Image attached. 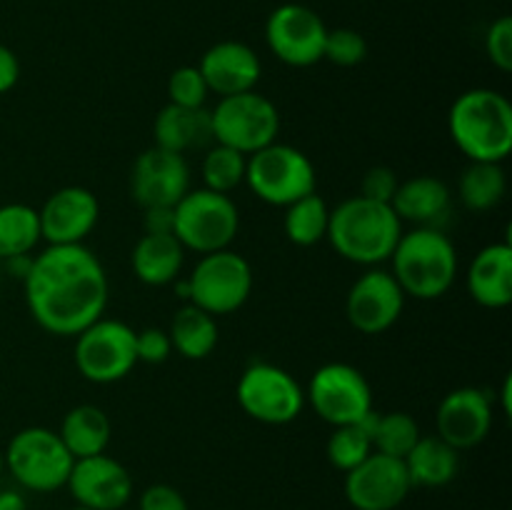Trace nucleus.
Masks as SVG:
<instances>
[{
  "instance_id": "nucleus-22",
  "label": "nucleus",
  "mask_w": 512,
  "mask_h": 510,
  "mask_svg": "<svg viewBox=\"0 0 512 510\" xmlns=\"http://www.w3.org/2000/svg\"><path fill=\"white\" fill-rule=\"evenodd\" d=\"M390 205L400 223H413L415 228H440L453 208V193L448 183L435 175H415L398 185Z\"/></svg>"
},
{
  "instance_id": "nucleus-6",
  "label": "nucleus",
  "mask_w": 512,
  "mask_h": 510,
  "mask_svg": "<svg viewBox=\"0 0 512 510\" xmlns=\"http://www.w3.org/2000/svg\"><path fill=\"white\" fill-rule=\"evenodd\" d=\"M245 183L253 195L275 208H288L295 200L315 193L318 173L308 155L288 143H270L248 155Z\"/></svg>"
},
{
  "instance_id": "nucleus-43",
  "label": "nucleus",
  "mask_w": 512,
  "mask_h": 510,
  "mask_svg": "<svg viewBox=\"0 0 512 510\" xmlns=\"http://www.w3.org/2000/svg\"><path fill=\"white\" fill-rule=\"evenodd\" d=\"M512 378L508 375V378H505V383H503V390H500V400H503V410L505 413H510L512 410Z\"/></svg>"
},
{
  "instance_id": "nucleus-29",
  "label": "nucleus",
  "mask_w": 512,
  "mask_h": 510,
  "mask_svg": "<svg viewBox=\"0 0 512 510\" xmlns=\"http://www.w3.org/2000/svg\"><path fill=\"white\" fill-rule=\"evenodd\" d=\"M360 425L368 430L375 453L390 455V458L403 460L420 440L418 420L405 410H393V413H375L373 410L360 420Z\"/></svg>"
},
{
  "instance_id": "nucleus-21",
  "label": "nucleus",
  "mask_w": 512,
  "mask_h": 510,
  "mask_svg": "<svg viewBox=\"0 0 512 510\" xmlns=\"http://www.w3.org/2000/svg\"><path fill=\"white\" fill-rule=\"evenodd\" d=\"M465 285L480 308H508L512 303V245L508 240L478 250L465 275Z\"/></svg>"
},
{
  "instance_id": "nucleus-24",
  "label": "nucleus",
  "mask_w": 512,
  "mask_h": 510,
  "mask_svg": "<svg viewBox=\"0 0 512 510\" xmlns=\"http://www.w3.org/2000/svg\"><path fill=\"white\" fill-rule=\"evenodd\" d=\"M188 250L173 233H143L130 253V265L140 283L150 288L173 285L180 278Z\"/></svg>"
},
{
  "instance_id": "nucleus-34",
  "label": "nucleus",
  "mask_w": 512,
  "mask_h": 510,
  "mask_svg": "<svg viewBox=\"0 0 512 510\" xmlns=\"http://www.w3.org/2000/svg\"><path fill=\"white\" fill-rule=\"evenodd\" d=\"M208 85L200 75L198 65L175 68L168 78V103L180 108H205L208 103Z\"/></svg>"
},
{
  "instance_id": "nucleus-2",
  "label": "nucleus",
  "mask_w": 512,
  "mask_h": 510,
  "mask_svg": "<svg viewBox=\"0 0 512 510\" xmlns=\"http://www.w3.org/2000/svg\"><path fill=\"white\" fill-rule=\"evenodd\" d=\"M403 235V223L393 205L353 195L330 208L328 240L343 260L363 268H378L390 260Z\"/></svg>"
},
{
  "instance_id": "nucleus-37",
  "label": "nucleus",
  "mask_w": 512,
  "mask_h": 510,
  "mask_svg": "<svg viewBox=\"0 0 512 510\" xmlns=\"http://www.w3.org/2000/svg\"><path fill=\"white\" fill-rule=\"evenodd\" d=\"M170 353H173V343H170L168 330L163 328L135 330V355H138V363L160 365L170 358Z\"/></svg>"
},
{
  "instance_id": "nucleus-45",
  "label": "nucleus",
  "mask_w": 512,
  "mask_h": 510,
  "mask_svg": "<svg viewBox=\"0 0 512 510\" xmlns=\"http://www.w3.org/2000/svg\"><path fill=\"white\" fill-rule=\"evenodd\" d=\"M70 510H93V508H85V505H75V508H70Z\"/></svg>"
},
{
  "instance_id": "nucleus-36",
  "label": "nucleus",
  "mask_w": 512,
  "mask_h": 510,
  "mask_svg": "<svg viewBox=\"0 0 512 510\" xmlns=\"http://www.w3.org/2000/svg\"><path fill=\"white\" fill-rule=\"evenodd\" d=\"M485 53L488 60L500 70V73H510L512 70V18L510 15H500L493 20V25L485 33Z\"/></svg>"
},
{
  "instance_id": "nucleus-25",
  "label": "nucleus",
  "mask_w": 512,
  "mask_h": 510,
  "mask_svg": "<svg viewBox=\"0 0 512 510\" xmlns=\"http://www.w3.org/2000/svg\"><path fill=\"white\" fill-rule=\"evenodd\" d=\"M58 435L75 460L90 458V455H100L108 450L110 440H113V423L98 405H75L73 410L65 413Z\"/></svg>"
},
{
  "instance_id": "nucleus-3",
  "label": "nucleus",
  "mask_w": 512,
  "mask_h": 510,
  "mask_svg": "<svg viewBox=\"0 0 512 510\" xmlns=\"http://www.w3.org/2000/svg\"><path fill=\"white\" fill-rule=\"evenodd\" d=\"M448 130L470 163H503L512 153V103L493 88L465 90L450 105Z\"/></svg>"
},
{
  "instance_id": "nucleus-14",
  "label": "nucleus",
  "mask_w": 512,
  "mask_h": 510,
  "mask_svg": "<svg viewBox=\"0 0 512 510\" xmlns=\"http://www.w3.org/2000/svg\"><path fill=\"white\" fill-rule=\"evenodd\" d=\"M405 310V293L390 270L368 268L348 290L345 318L358 333L380 335L393 328Z\"/></svg>"
},
{
  "instance_id": "nucleus-33",
  "label": "nucleus",
  "mask_w": 512,
  "mask_h": 510,
  "mask_svg": "<svg viewBox=\"0 0 512 510\" xmlns=\"http://www.w3.org/2000/svg\"><path fill=\"white\" fill-rule=\"evenodd\" d=\"M370 453H373V440H370L368 430L360 423L338 425L328 438V445H325V455H328L330 465H335L340 473L358 468Z\"/></svg>"
},
{
  "instance_id": "nucleus-39",
  "label": "nucleus",
  "mask_w": 512,
  "mask_h": 510,
  "mask_svg": "<svg viewBox=\"0 0 512 510\" xmlns=\"http://www.w3.org/2000/svg\"><path fill=\"white\" fill-rule=\"evenodd\" d=\"M138 510H190L188 500L178 488L168 483H155L140 493Z\"/></svg>"
},
{
  "instance_id": "nucleus-38",
  "label": "nucleus",
  "mask_w": 512,
  "mask_h": 510,
  "mask_svg": "<svg viewBox=\"0 0 512 510\" xmlns=\"http://www.w3.org/2000/svg\"><path fill=\"white\" fill-rule=\"evenodd\" d=\"M400 180L398 173L388 165H375L360 180V195L368 200H375V203H393L395 190H398Z\"/></svg>"
},
{
  "instance_id": "nucleus-26",
  "label": "nucleus",
  "mask_w": 512,
  "mask_h": 510,
  "mask_svg": "<svg viewBox=\"0 0 512 510\" xmlns=\"http://www.w3.org/2000/svg\"><path fill=\"white\" fill-rule=\"evenodd\" d=\"M403 463L413 488L415 485L418 488H443V485L453 483L455 475H458L460 453L450 448L445 440H440L438 435H433V438L420 435V440L405 455Z\"/></svg>"
},
{
  "instance_id": "nucleus-28",
  "label": "nucleus",
  "mask_w": 512,
  "mask_h": 510,
  "mask_svg": "<svg viewBox=\"0 0 512 510\" xmlns=\"http://www.w3.org/2000/svg\"><path fill=\"white\" fill-rule=\"evenodd\" d=\"M508 193V178H505L503 163H468L460 173L458 198L470 213H488L498 208Z\"/></svg>"
},
{
  "instance_id": "nucleus-18",
  "label": "nucleus",
  "mask_w": 512,
  "mask_h": 510,
  "mask_svg": "<svg viewBox=\"0 0 512 510\" xmlns=\"http://www.w3.org/2000/svg\"><path fill=\"white\" fill-rule=\"evenodd\" d=\"M65 488L85 508L120 510L133 498V475L120 460L100 453L75 460Z\"/></svg>"
},
{
  "instance_id": "nucleus-16",
  "label": "nucleus",
  "mask_w": 512,
  "mask_h": 510,
  "mask_svg": "<svg viewBox=\"0 0 512 510\" xmlns=\"http://www.w3.org/2000/svg\"><path fill=\"white\" fill-rule=\"evenodd\" d=\"M413 490L410 475L400 458L370 453L358 468L345 473L343 493L355 510H395Z\"/></svg>"
},
{
  "instance_id": "nucleus-42",
  "label": "nucleus",
  "mask_w": 512,
  "mask_h": 510,
  "mask_svg": "<svg viewBox=\"0 0 512 510\" xmlns=\"http://www.w3.org/2000/svg\"><path fill=\"white\" fill-rule=\"evenodd\" d=\"M0 510H28V503L18 490H0Z\"/></svg>"
},
{
  "instance_id": "nucleus-1",
  "label": "nucleus",
  "mask_w": 512,
  "mask_h": 510,
  "mask_svg": "<svg viewBox=\"0 0 512 510\" xmlns=\"http://www.w3.org/2000/svg\"><path fill=\"white\" fill-rule=\"evenodd\" d=\"M23 290L35 323L60 338H75L103 318L110 298L108 273L85 243L48 245L33 255Z\"/></svg>"
},
{
  "instance_id": "nucleus-27",
  "label": "nucleus",
  "mask_w": 512,
  "mask_h": 510,
  "mask_svg": "<svg viewBox=\"0 0 512 510\" xmlns=\"http://www.w3.org/2000/svg\"><path fill=\"white\" fill-rule=\"evenodd\" d=\"M168 335L175 353L185 360H205L208 355H213L220 340L218 320L193 303H185L173 315Z\"/></svg>"
},
{
  "instance_id": "nucleus-4",
  "label": "nucleus",
  "mask_w": 512,
  "mask_h": 510,
  "mask_svg": "<svg viewBox=\"0 0 512 510\" xmlns=\"http://www.w3.org/2000/svg\"><path fill=\"white\" fill-rule=\"evenodd\" d=\"M390 263L405 298L438 300L458 278V248L440 228L403 230Z\"/></svg>"
},
{
  "instance_id": "nucleus-44",
  "label": "nucleus",
  "mask_w": 512,
  "mask_h": 510,
  "mask_svg": "<svg viewBox=\"0 0 512 510\" xmlns=\"http://www.w3.org/2000/svg\"><path fill=\"white\" fill-rule=\"evenodd\" d=\"M3 470H5V453L0 450V473H3Z\"/></svg>"
},
{
  "instance_id": "nucleus-40",
  "label": "nucleus",
  "mask_w": 512,
  "mask_h": 510,
  "mask_svg": "<svg viewBox=\"0 0 512 510\" xmlns=\"http://www.w3.org/2000/svg\"><path fill=\"white\" fill-rule=\"evenodd\" d=\"M20 80V60L8 45L0 43V95L13 90Z\"/></svg>"
},
{
  "instance_id": "nucleus-19",
  "label": "nucleus",
  "mask_w": 512,
  "mask_h": 510,
  "mask_svg": "<svg viewBox=\"0 0 512 510\" xmlns=\"http://www.w3.org/2000/svg\"><path fill=\"white\" fill-rule=\"evenodd\" d=\"M40 215V233L48 245H83L100 220V203L93 190L65 185L55 190Z\"/></svg>"
},
{
  "instance_id": "nucleus-23",
  "label": "nucleus",
  "mask_w": 512,
  "mask_h": 510,
  "mask_svg": "<svg viewBox=\"0 0 512 510\" xmlns=\"http://www.w3.org/2000/svg\"><path fill=\"white\" fill-rule=\"evenodd\" d=\"M155 145L170 153L188 155L193 150H205L215 143L208 108H180L165 105L153 120Z\"/></svg>"
},
{
  "instance_id": "nucleus-15",
  "label": "nucleus",
  "mask_w": 512,
  "mask_h": 510,
  "mask_svg": "<svg viewBox=\"0 0 512 510\" xmlns=\"http://www.w3.org/2000/svg\"><path fill=\"white\" fill-rule=\"evenodd\" d=\"M190 190V165L185 155L150 145L130 170V195L140 208H175Z\"/></svg>"
},
{
  "instance_id": "nucleus-30",
  "label": "nucleus",
  "mask_w": 512,
  "mask_h": 510,
  "mask_svg": "<svg viewBox=\"0 0 512 510\" xmlns=\"http://www.w3.org/2000/svg\"><path fill=\"white\" fill-rule=\"evenodd\" d=\"M43 240L38 210L25 203L0 205V263L18 255H30Z\"/></svg>"
},
{
  "instance_id": "nucleus-11",
  "label": "nucleus",
  "mask_w": 512,
  "mask_h": 510,
  "mask_svg": "<svg viewBox=\"0 0 512 510\" xmlns=\"http://www.w3.org/2000/svg\"><path fill=\"white\" fill-rule=\"evenodd\" d=\"M235 400L255 423L288 425L303 413L305 390L280 365L250 363L235 385Z\"/></svg>"
},
{
  "instance_id": "nucleus-5",
  "label": "nucleus",
  "mask_w": 512,
  "mask_h": 510,
  "mask_svg": "<svg viewBox=\"0 0 512 510\" xmlns=\"http://www.w3.org/2000/svg\"><path fill=\"white\" fill-rule=\"evenodd\" d=\"M240 230V210L230 195L190 188L173 208V235L185 250L218 253L233 245Z\"/></svg>"
},
{
  "instance_id": "nucleus-13",
  "label": "nucleus",
  "mask_w": 512,
  "mask_h": 510,
  "mask_svg": "<svg viewBox=\"0 0 512 510\" xmlns=\"http://www.w3.org/2000/svg\"><path fill=\"white\" fill-rule=\"evenodd\" d=\"M328 25L313 8L300 3H283L268 15L265 43L280 63L290 68H310L325 53Z\"/></svg>"
},
{
  "instance_id": "nucleus-35",
  "label": "nucleus",
  "mask_w": 512,
  "mask_h": 510,
  "mask_svg": "<svg viewBox=\"0 0 512 510\" xmlns=\"http://www.w3.org/2000/svg\"><path fill=\"white\" fill-rule=\"evenodd\" d=\"M365 58H368V40L363 38V33L353 28L328 30L323 60H330L338 68H355Z\"/></svg>"
},
{
  "instance_id": "nucleus-9",
  "label": "nucleus",
  "mask_w": 512,
  "mask_h": 510,
  "mask_svg": "<svg viewBox=\"0 0 512 510\" xmlns=\"http://www.w3.org/2000/svg\"><path fill=\"white\" fill-rule=\"evenodd\" d=\"M188 303L218 315L238 313L253 295V268L235 250L200 255L193 273L188 275Z\"/></svg>"
},
{
  "instance_id": "nucleus-17",
  "label": "nucleus",
  "mask_w": 512,
  "mask_h": 510,
  "mask_svg": "<svg viewBox=\"0 0 512 510\" xmlns=\"http://www.w3.org/2000/svg\"><path fill=\"white\" fill-rule=\"evenodd\" d=\"M493 413V398L485 390L473 388V385L450 390L440 400L438 413H435L438 438L445 440L458 453L478 448L493 430Z\"/></svg>"
},
{
  "instance_id": "nucleus-8",
  "label": "nucleus",
  "mask_w": 512,
  "mask_h": 510,
  "mask_svg": "<svg viewBox=\"0 0 512 510\" xmlns=\"http://www.w3.org/2000/svg\"><path fill=\"white\" fill-rule=\"evenodd\" d=\"M213 140L243 155L258 153L280 135L278 105L258 90L218 98L210 110Z\"/></svg>"
},
{
  "instance_id": "nucleus-12",
  "label": "nucleus",
  "mask_w": 512,
  "mask_h": 510,
  "mask_svg": "<svg viewBox=\"0 0 512 510\" xmlns=\"http://www.w3.org/2000/svg\"><path fill=\"white\" fill-rule=\"evenodd\" d=\"M305 403L313 405L315 415L333 428L355 425L373 413V385L355 365L325 363L310 378Z\"/></svg>"
},
{
  "instance_id": "nucleus-10",
  "label": "nucleus",
  "mask_w": 512,
  "mask_h": 510,
  "mask_svg": "<svg viewBox=\"0 0 512 510\" xmlns=\"http://www.w3.org/2000/svg\"><path fill=\"white\" fill-rule=\"evenodd\" d=\"M73 363L88 383L110 385L128 378L138 365L135 330L115 318H98L75 335Z\"/></svg>"
},
{
  "instance_id": "nucleus-41",
  "label": "nucleus",
  "mask_w": 512,
  "mask_h": 510,
  "mask_svg": "<svg viewBox=\"0 0 512 510\" xmlns=\"http://www.w3.org/2000/svg\"><path fill=\"white\" fill-rule=\"evenodd\" d=\"M143 230L145 233H173V208H145Z\"/></svg>"
},
{
  "instance_id": "nucleus-20",
  "label": "nucleus",
  "mask_w": 512,
  "mask_h": 510,
  "mask_svg": "<svg viewBox=\"0 0 512 510\" xmlns=\"http://www.w3.org/2000/svg\"><path fill=\"white\" fill-rule=\"evenodd\" d=\"M205 85L218 98L255 90L263 75V63L248 43L240 40H220L210 45L198 63Z\"/></svg>"
},
{
  "instance_id": "nucleus-31",
  "label": "nucleus",
  "mask_w": 512,
  "mask_h": 510,
  "mask_svg": "<svg viewBox=\"0 0 512 510\" xmlns=\"http://www.w3.org/2000/svg\"><path fill=\"white\" fill-rule=\"evenodd\" d=\"M283 210V230L290 243L298 248H313V245L323 243L328 235L330 205L318 193L305 195Z\"/></svg>"
},
{
  "instance_id": "nucleus-7",
  "label": "nucleus",
  "mask_w": 512,
  "mask_h": 510,
  "mask_svg": "<svg viewBox=\"0 0 512 510\" xmlns=\"http://www.w3.org/2000/svg\"><path fill=\"white\" fill-rule=\"evenodd\" d=\"M3 453L10 475L33 493H53L65 488L75 463L60 435L43 425L18 430Z\"/></svg>"
},
{
  "instance_id": "nucleus-32",
  "label": "nucleus",
  "mask_w": 512,
  "mask_h": 510,
  "mask_svg": "<svg viewBox=\"0 0 512 510\" xmlns=\"http://www.w3.org/2000/svg\"><path fill=\"white\" fill-rule=\"evenodd\" d=\"M245 168H248V155L238 153L228 145L213 143L210 148H205L203 163H200L203 188L230 195L238 185L245 183Z\"/></svg>"
}]
</instances>
